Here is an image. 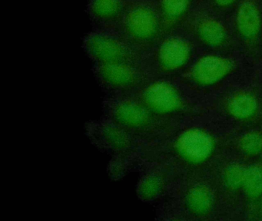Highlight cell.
Listing matches in <instances>:
<instances>
[{"label":"cell","mask_w":262,"mask_h":221,"mask_svg":"<svg viewBox=\"0 0 262 221\" xmlns=\"http://www.w3.org/2000/svg\"><path fill=\"white\" fill-rule=\"evenodd\" d=\"M258 104L251 94L240 92L230 99L228 112L233 118L237 120H248L252 118L257 110Z\"/></svg>","instance_id":"14"},{"label":"cell","mask_w":262,"mask_h":221,"mask_svg":"<svg viewBox=\"0 0 262 221\" xmlns=\"http://www.w3.org/2000/svg\"><path fill=\"white\" fill-rule=\"evenodd\" d=\"M186 204L191 213L203 216L209 213L212 209L214 204L212 193L206 186H194L187 194Z\"/></svg>","instance_id":"13"},{"label":"cell","mask_w":262,"mask_h":221,"mask_svg":"<svg viewBox=\"0 0 262 221\" xmlns=\"http://www.w3.org/2000/svg\"><path fill=\"white\" fill-rule=\"evenodd\" d=\"M83 47L96 64L142 61L143 53L116 30L95 29L85 35Z\"/></svg>","instance_id":"2"},{"label":"cell","mask_w":262,"mask_h":221,"mask_svg":"<svg viewBox=\"0 0 262 221\" xmlns=\"http://www.w3.org/2000/svg\"><path fill=\"white\" fill-rule=\"evenodd\" d=\"M128 0H89L87 13L96 29L116 30Z\"/></svg>","instance_id":"8"},{"label":"cell","mask_w":262,"mask_h":221,"mask_svg":"<svg viewBox=\"0 0 262 221\" xmlns=\"http://www.w3.org/2000/svg\"><path fill=\"white\" fill-rule=\"evenodd\" d=\"M232 69L231 61L219 55L201 58L193 67L191 77L200 85L211 86L226 78Z\"/></svg>","instance_id":"9"},{"label":"cell","mask_w":262,"mask_h":221,"mask_svg":"<svg viewBox=\"0 0 262 221\" xmlns=\"http://www.w3.org/2000/svg\"><path fill=\"white\" fill-rule=\"evenodd\" d=\"M198 36L207 46L219 47L226 42L228 32L220 21L213 18L201 20L196 28Z\"/></svg>","instance_id":"11"},{"label":"cell","mask_w":262,"mask_h":221,"mask_svg":"<svg viewBox=\"0 0 262 221\" xmlns=\"http://www.w3.org/2000/svg\"><path fill=\"white\" fill-rule=\"evenodd\" d=\"M164 188V180L160 174L151 173L141 178L137 187L138 196L142 201H153L162 193Z\"/></svg>","instance_id":"16"},{"label":"cell","mask_w":262,"mask_h":221,"mask_svg":"<svg viewBox=\"0 0 262 221\" xmlns=\"http://www.w3.org/2000/svg\"><path fill=\"white\" fill-rule=\"evenodd\" d=\"M116 31L142 53L154 47L164 32L160 15L151 0H128Z\"/></svg>","instance_id":"1"},{"label":"cell","mask_w":262,"mask_h":221,"mask_svg":"<svg viewBox=\"0 0 262 221\" xmlns=\"http://www.w3.org/2000/svg\"><path fill=\"white\" fill-rule=\"evenodd\" d=\"M243 189L248 197L257 199L262 196V167L251 165L246 167Z\"/></svg>","instance_id":"17"},{"label":"cell","mask_w":262,"mask_h":221,"mask_svg":"<svg viewBox=\"0 0 262 221\" xmlns=\"http://www.w3.org/2000/svg\"><path fill=\"white\" fill-rule=\"evenodd\" d=\"M236 26L237 32L246 41H254L258 37L261 29V16L254 2L246 0L239 6Z\"/></svg>","instance_id":"10"},{"label":"cell","mask_w":262,"mask_h":221,"mask_svg":"<svg viewBox=\"0 0 262 221\" xmlns=\"http://www.w3.org/2000/svg\"><path fill=\"white\" fill-rule=\"evenodd\" d=\"M246 167L239 164H231L225 169L224 179L227 187L231 190L243 188Z\"/></svg>","instance_id":"18"},{"label":"cell","mask_w":262,"mask_h":221,"mask_svg":"<svg viewBox=\"0 0 262 221\" xmlns=\"http://www.w3.org/2000/svg\"><path fill=\"white\" fill-rule=\"evenodd\" d=\"M140 87L138 101L152 115H170L180 108V95L171 83L164 80H156L145 83Z\"/></svg>","instance_id":"4"},{"label":"cell","mask_w":262,"mask_h":221,"mask_svg":"<svg viewBox=\"0 0 262 221\" xmlns=\"http://www.w3.org/2000/svg\"><path fill=\"white\" fill-rule=\"evenodd\" d=\"M95 75L99 82L112 91H129L145 83L142 63L119 62L96 64Z\"/></svg>","instance_id":"3"},{"label":"cell","mask_w":262,"mask_h":221,"mask_svg":"<svg viewBox=\"0 0 262 221\" xmlns=\"http://www.w3.org/2000/svg\"><path fill=\"white\" fill-rule=\"evenodd\" d=\"M155 4L160 15L165 32L174 26L186 13L189 7L190 0H156Z\"/></svg>","instance_id":"12"},{"label":"cell","mask_w":262,"mask_h":221,"mask_svg":"<svg viewBox=\"0 0 262 221\" xmlns=\"http://www.w3.org/2000/svg\"><path fill=\"white\" fill-rule=\"evenodd\" d=\"M214 2L219 7L228 8L232 6L235 3L236 0H214Z\"/></svg>","instance_id":"20"},{"label":"cell","mask_w":262,"mask_h":221,"mask_svg":"<svg viewBox=\"0 0 262 221\" xmlns=\"http://www.w3.org/2000/svg\"><path fill=\"white\" fill-rule=\"evenodd\" d=\"M100 137L105 148L110 150L116 152L125 151L131 147V139L128 131L116 124L101 127Z\"/></svg>","instance_id":"15"},{"label":"cell","mask_w":262,"mask_h":221,"mask_svg":"<svg viewBox=\"0 0 262 221\" xmlns=\"http://www.w3.org/2000/svg\"><path fill=\"white\" fill-rule=\"evenodd\" d=\"M240 148L248 156H255L262 151V135L257 132H249L242 137Z\"/></svg>","instance_id":"19"},{"label":"cell","mask_w":262,"mask_h":221,"mask_svg":"<svg viewBox=\"0 0 262 221\" xmlns=\"http://www.w3.org/2000/svg\"><path fill=\"white\" fill-rule=\"evenodd\" d=\"M261 197H262V196H261ZM261 204H262V199H261Z\"/></svg>","instance_id":"21"},{"label":"cell","mask_w":262,"mask_h":221,"mask_svg":"<svg viewBox=\"0 0 262 221\" xmlns=\"http://www.w3.org/2000/svg\"><path fill=\"white\" fill-rule=\"evenodd\" d=\"M189 43L179 36L164 38L155 51L154 61L161 72L171 73L182 69L191 58Z\"/></svg>","instance_id":"7"},{"label":"cell","mask_w":262,"mask_h":221,"mask_svg":"<svg viewBox=\"0 0 262 221\" xmlns=\"http://www.w3.org/2000/svg\"><path fill=\"white\" fill-rule=\"evenodd\" d=\"M214 147L215 144L212 137L202 129L185 130L176 141L178 154L191 164H202L209 159Z\"/></svg>","instance_id":"6"},{"label":"cell","mask_w":262,"mask_h":221,"mask_svg":"<svg viewBox=\"0 0 262 221\" xmlns=\"http://www.w3.org/2000/svg\"><path fill=\"white\" fill-rule=\"evenodd\" d=\"M110 113L115 124L127 131L145 133L152 125V114L138 100H119L112 104Z\"/></svg>","instance_id":"5"}]
</instances>
